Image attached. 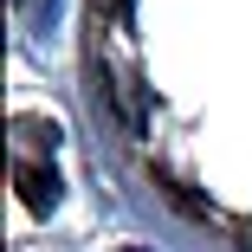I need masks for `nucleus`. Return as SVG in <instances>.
Wrapping results in <instances>:
<instances>
[{"label":"nucleus","instance_id":"obj_1","mask_svg":"<svg viewBox=\"0 0 252 252\" xmlns=\"http://www.w3.org/2000/svg\"><path fill=\"white\" fill-rule=\"evenodd\" d=\"M20 194H26V207H32V214H45V207L59 200V175H45V168L20 162Z\"/></svg>","mask_w":252,"mask_h":252}]
</instances>
